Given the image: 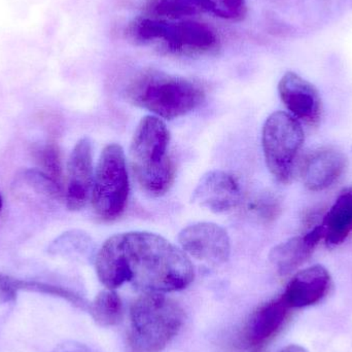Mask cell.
Returning a JSON list of instances; mask_svg holds the SVG:
<instances>
[{
  "label": "cell",
  "mask_w": 352,
  "mask_h": 352,
  "mask_svg": "<svg viewBox=\"0 0 352 352\" xmlns=\"http://www.w3.org/2000/svg\"><path fill=\"white\" fill-rule=\"evenodd\" d=\"M241 188L233 175L212 170L201 177L192 190V202L215 213L227 212L239 204Z\"/></svg>",
  "instance_id": "30bf717a"
},
{
  "label": "cell",
  "mask_w": 352,
  "mask_h": 352,
  "mask_svg": "<svg viewBox=\"0 0 352 352\" xmlns=\"http://www.w3.org/2000/svg\"><path fill=\"white\" fill-rule=\"evenodd\" d=\"M199 12H207L225 20H241L245 16V0H184Z\"/></svg>",
  "instance_id": "d6986e66"
},
{
  "label": "cell",
  "mask_w": 352,
  "mask_h": 352,
  "mask_svg": "<svg viewBox=\"0 0 352 352\" xmlns=\"http://www.w3.org/2000/svg\"><path fill=\"white\" fill-rule=\"evenodd\" d=\"M67 173V188L64 196L66 206L69 210L78 211L90 200L94 182L92 142L89 138H84L76 142L68 161Z\"/></svg>",
  "instance_id": "9c48e42d"
},
{
  "label": "cell",
  "mask_w": 352,
  "mask_h": 352,
  "mask_svg": "<svg viewBox=\"0 0 352 352\" xmlns=\"http://www.w3.org/2000/svg\"><path fill=\"white\" fill-rule=\"evenodd\" d=\"M346 157L332 148H320L306 158L301 168L302 178L308 190L318 192L335 184L346 168Z\"/></svg>",
  "instance_id": "4fadbf2b"
},
{
  "label": "cell",
  "mask_w": 352,
  "mask_h": 352,
  "mask_svg": "<svg viewBox=\"0 0 352 352\" xmlns=\"http://www.w3.org/2000/svg\"><path fill=\"white\" fill-rule=\"evenodd\" d=\"M278 93L283 104L294 117L309 125H316L320 121L322 103L320 93L299 74L287 72L279 82Z\"/></svg>",
  "instance_id": "7c38bea8"
},
{
  "label": "cell",
  "mask_w": 352,
  "mask_h": 352,
  "mask_svg": "<svg viewBox=\"0 0 352 352\" xmlns=\"http://www.w3.org/2000/svg\"><path fill=\"white\" fill-rule=\"evenodd\" d=\"M327 243L330 246L342 243L352 231V190L343 192L324 217Z\"/></svg>",
  "instance_id": "2e32d148"
},
{
  "label": "cell",
  "mask_w": 352,
  "mask_h": 352,
  "mask_svg": "<svg viewBox=\"0 0 352 352\" xmlns=\"http://www.w3.org/2000/svg\"><path fill=\"white\" fill-rule=\"evenodd\" d=\"M39 162L45 169L43 173L55 180L59 184H62V163L60 151L55 144H47L39 152Z\"/></svg>",
  "instance_id": "7402d4cb"
},
{
  "label": "cell",
  "mask_w": 352,
  "mask_h": 352,
  "mask_svg": "<svg viewBox=\"0 0 352 352\" xmlns=\"http://www.w3.org/2000/svg\"><path fill=\"white\" fill-rule=\"evenodd\" d=\"M182 250L188 256L211 265L225 264L231 254V240L227 231L213 223H196L178 235Z\"/></svg>",
  "instance_id": "52a82bcc"
},
{
  "label": "cell",
  "mask_w": 352,
  "mask_h": 352,
  "mask_svg": "<svg viewBox=\"0 0 352 352\" xmlns=\"http://www.w3.org/2000/svg\"><path fill=\"white\" fill-rule=\"evenodd\" d=\"M204 95L203 89L192 80L155 69L138 74L127 88L128 99L134 105L166 120L194 111Z\"/></svg>",
  "instance_id": "277c9868"
},
{
  "label": "cell",
  "mask_w": 352,
  "mask_h": 352,
  "mask_svg": "<svg viewBox=\"0 0 352 352\" xmlns=\"http://www.w3.org/2000/svg\"><path fill=\"white\" fill-rule=\"evenodd\" d=\"M329 271L320 265L298 272L289 281L283 295L289 308H304L322 299L330 289Z\"/></svg>",
  "instance_id": "5bb4252c"
},
{
  "label": "cell",
  "mask_w": 352,
  "mask_h": 352,
  "mask_svg": "<svg viewBox=\"0 0 352 352\" xmlns=\"http://www.w3.org/2000/svg\"><path fill=\"white\" fill-rule=\"evenodd\" d=\"M89 312L99 327H115L123 320V302L116 289H107L96 296L90 304Z\"/></svg>",
  "instance_id": "ac0fdd59"
},
{
  "label": "cell",
  "mask_w": 352,
  "mask_h": 352,
  "mask_svg": "<svg viewBox=\"0 0 352 352\" xmlns=\"http://www.w3.org/2000/svg\"><path fill=\"white\" fill-rule=\"evenodd\" d=\"M2 208V198L1 196H0V210H1Z\"/></svg>",
  "instance_id": "4316f807"
},
{
  "label": "cell",
  "mask_w": 352,
  "mask_h": 352,
  "mask_svg": "<svg viewBox=\"0 0 352 352\" xmlns=\"http://www.w3.org/2000/svg\"><path fill=\"white\" fill-rule=\"evenodd\" d=\"M289 309L283 296L256 308L242 331L245 349L250 352L264 349L285 324Z\"/></svg>",
  "instance_id": "8fae6325"
},
{
  "label": "cell",
  "mask_w": 352,
  "mask_h": 352,
  "mask_svg": "<svg viewBox=\"0 0 352 352\" xmlns=\"http://www.w3.org/2000/svg\"><path fill=\"white\" fill-rule=\"evenodd\" d=\"M159 43L169 53L198 56L214 51L219 39L214 31L204 23L166 20Z\"/></svg>",
  "instance_id": "ba28073f"
},
{
  "label": "cell",
  "mask_w": 352,
  "mask_h": 352,
  "mask_svg": "<svg viewBox=\"0 0 352 352\" xmlns=\"http://www.w3.org/2000/svg\"><path fill=\"white\" fill-rule=\"evenodd\" d=\"M16 287L18 292L26 291L31 293L43 294V295L53 296L56 298H61L65 301L69 302L76 307L82 310H88L90 304L80 297L76 295L74 292L64 287H58V285H51V283H41L35 280H21L16 278Z\"/></svg>",
  "instance_id": "ffe728a7"
},
{
  "label": "cell",
  "mask_w": 352,
  "mask_h": 352,
  "mask_svg": "<svg viewBox=\"0 0 352 352\" xmlns=\"http://www.w3.org/2000/svg\"><path fill=\"white\" fill-rule=\"evenodd\" d=\"M95 269L100 283L109 289H117L130 283V271L122 243V233L111 236L99 250Z\"/></svg>",
  "instance_id": "9a60e30c"
},
{
  "label": "cell",
  "mask_w": 352,
  "mask_h": 352,
  "mask_svg": "<svg viewBox=\"0 0 352 352\" xmlns=\"http://www.w3.org/2000/svg\"><path fill=\"white\" fill-rule=\"evenodd\" d=\"M130 283L142 292L168 294L186 289L195 270L188 254L158 234L122 233Z\"/></svg>",
  "instance_id": "6da1fadb"
},
{
  "label": "cell",
  "mask_w": 352,
  "mask_h": 352,
  "mask_svg": "<svg viewBox=\"0 0 352 352\" xmlns=\"http://www.w3.org/2000/svg\"><path fill=\"white\" fill-rule=\"evenodd\" d=\"M314 250L307 245L303 237H294L273 248L269 260L277 273L285 276L302 266Z\"/></svg>",
  "instance_id": "e0dca14e"
},
{
  "label": "cell",
  "mask_w": 352,
  "mask_h": 352,
  "mask_svg": "<svg viewBox=\"0 0 352 352\" xmlns=\"http://www.w3.org/2000/svg\"><path fill=\"white\" fill-rule=\"evenodd\" d=\"M303 144V129L293 116L276 111L266 120L263 127V151L267 167L277 182L285 184L292 182Z\"/></svg>",
  "instance_id": "8992f818"
},
{
  "label": "cell",
  "mask_w": 352,
  "mask_h": 352,
  "mask_svg": "<svg viewBox=\"0 0 352 352\" xmlns=\"http://www.w3.org/2000/svg\"><path fill=\"white\" fill-rule=\"evenodd\" d=\"M277 352H309L305 347L301 346V345L291 344L287 346L283 347L280 351Z\"/></svg>",
  "instance_id": "484cf974"
},
{
  "label": "cell",
  "mask_w": 352,
  "mask_h": 352,
  "mask_svg": "<svg viewBox=\"0 0 352 352\" xmlns=\"http://www.w3.org/2000/svg\"><path fill=\"white\" fill-rule=\"evenodd\" d=\"M18 293L16 278L0 273V303H12L16 301Z\"/></svg>",
  "instance_id": "603a6c76"
},
{
  "label": "cell",
  "mask_w": 352,
  "mask_h": 352,
  "mask_svg": "<svg viewBox=\"0 0 352 352\" xmlns=\"http://www.w3.org/2000/svg\"><path fill=\"white\" fill-rule=\"evenodd\" d=\"M169 142L170 133L162 119L142 118L132 138L129 160L138 184L151 196H163L175 182V165L169 156Z\"/></svg>",
  "instance_id": "7a4b0ae2"
},
{
  "label": "cell",
  "mask_w": 352,
  "mask_h": 352,
  "mask_svg": "<svg viewBox=\"0 0 352 352\" xmlns=\"http://www.w3.org/2000/svg\"><path fill=\"white\" fill-rule=\"evenodd\" d=\"M129 188L123 148L119 144H109L99 158L91 192V202L96 214L105 221L121 217L127 204Z\"/></svg>",
  "instance_id": "5b68a950"
},
{
  "label": "cell",
  "mask_w": 352,
  "mask_h": 352,
  "mask_svg": "<svg viewBox=\"0 0 352 352\" xmlns=\"http://www.w3.org/2000/svg\"><path fill=\"white\" fill-rule=\"evenodd\" d=\"M324 237H326V229H324L322 225L318 226V227L312 229L309 233L303 236L304 240H305L307 245L312 248H316V244H318L320 240L324 239Z\"/></svg>",
  "instance_id": "d4e9b609"
},
{
  "label": "cell",
  "mask_w": 352,
  "mask_h": 352,
  "mask_svg": "<svg viewBox=\"0 0 352 352\" xmlns=\"http://www.w3.org/2000/svg\"><path fill=\"white\" fill-rule=\"evenodd\" d=\"M248 210L260 221L270 223L280 213V204L274 197L265 195L254 199L248 205Z\"/></svg>",
  "instance_id": "44dd1931"
},
{
  "label": "cell",
  "mask_w": 352,
  "mask_h": 352,
  "mask_svg": "<svg viewBox=\"0 0 352 352\" xmlns=\"http://www.w3.org/2000/svg\"><path fill=\"white\" fill-rule=\"evenodd\" d=\"M52 352H92L87 345L78 341H64L58 344Z\"/></svg>",
  "instance_id": "cb8c5ba5"
},
{
  "label": "cell",
  "mask_w": 352,
  "mask_h": 352,
  "mask_svg": "<svg viewBox=\"0 0 352 352\" xmlns=\"http://www.w3.org/2000/svg\"><path fill=\"white\" fill-rule=\"evenodd\" d=\"M129 320L131 352H162L182 330L184 312L166 294L142 292L130 306Z\"/></svg>",
  "instance_id": "3957f363"
}]
</instances>
